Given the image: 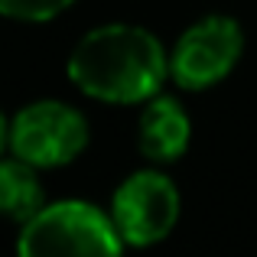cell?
Returning a JSON list of instances; mask_svg holds the SVG:
<instances>
[{
	"mask_svg": "<svg viewBox=\"0 0 257 257\" xmlns=\"http://www.w3.org/2000/svg\"><path fill=\"white\" fill-rule=\"evenodd\" d=\"M91 131L78 107L56 98L26 104L10 120V150L13 157L33 163L36 170H59L75 163L85 153Z\"/></svg>",
	"mask_w": 257,
	"mask_h": 257,
	"instance_id": "obj_3",
	"label": "cell"
},
{
	"mask_svg": "<svg viewBox=\"0 0 257 257\" xmlns=\"http://www.w3.org/2000/svg\"><path fill=\"white\" fill-rule=\"evenodd\" d=\"M46 205V189L36 176V166L26 160L0 157V218L7 221H30Z\"/></svg>",
	"mask_w": 257,
	"mask_h": 257,
	"instance_id": "obj_7",
	"label": "cell"
},
{
	"mask_svg": "<svg viewBox=\"0 0 257 257\" xmlns=\"http://www.w3.org/2000/svg\"><path fill=\"white\" fill-rule=\"evenodd\" d=\"M75 0H0V17L20 23H46L62 17Z\"/></svg>",
	"mask_w": 257,
	"mask_h": 257,
	"instance_id": "obj_8",
	"label": "cell"
},
{
	"mask_svg": "<svg viewBox=\"0 0 257 257\" xmlns=\"http://www.w3.org/2000/svg\"><path fill=\"white\" fill-rule=\"evenodd\" d=\"M179 189L166 173L157 166L131 173L111 195L114 231L124 241V247H150L170 238V231L179 221Z\"/></svg>",
	"mask_w": 257,
	"mask_h": 257,
	"instance_id": "obj_4",
	"label": "cell"
},
{
	"mask_svg": "<svg viewBox=\"0 0 257 257\" xmlns=\"http://www.w3.org/2000/svg\"><path fill=\"white\" fill-rule=\"evenodd\" d=\"M189 140H192V120L189 111L173 94H153L144 101V111L137 120V150L150 163H173L186 157Z\"/></svg>",
	"mask_w": 257,
	"mask_h": 257,
	"instance_id": "obj_6",
	"label": "cell"
},
{
	"mask_svg": "<svg viewBox=\"0 0 257 257\" xmlns=\"http://www.w3.org/2000/svg\"><path fill=\"white\" fill-rule=\"evenodd\" d=\"M7 147H10V120H7L4 111H0V157H4Z\"/></svg>",
	"mask_w": 257,
	"mask_h": 257,
	"instance_id": "obj_9",
	"label": "cell"
},
{
	"mask_svg": "<svg viewBox=\"0 0 257 257\" xmlns=\"http://www.w3.org/2000/svg\"><path fill=\"white\" fill-rule=\"evenodd\" d=\"M244 52V30L228 13L195 20L170 52V78L182 91H205L225 82Z\"/></svg>",
	"mask_w": 257,
	"mask_h": 257,
	"instance_id": "obj_5",
	"label": "cell"
},
{
	"mask_svg": "<svg viewBox=\"0 0 257 257\" xmlns=\"http://www.w3.org/2000/svg\"><path fill=\"white\" fill-rule=\"evenodd\" d=\"M17 251L26 257L46 254H117L124 241L114 231L107 212L82 199H59L46 202L30 221L20 225Z\"/></svg>",
	"mask_w": 257,
	"mask_h": 257,
	"instance_id": "obj_2",
	"label": "cell"
},
{
	"mask_svg": "<svg viewBox=\"0 0 257 257\" xmlns=\"http://www.w3.org/2000/svg\"><path fill=\"white\" fill-rule=\"evenodd\" d=\"M69 82L107 104H144L170 78V52L157 36L134 23L88 30L69 52Z\"/></svg>",
	"mask_w": 257,
	"mask_h": 257,
	"instance_id": "obj_1",
	"label": "cell"
}]
</instances>
